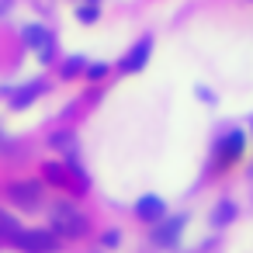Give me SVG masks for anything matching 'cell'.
I'll use <instances>...</instances> for the list:
<instances>
[{
    "label": "cell",
    "mask_w": 253,
    "mask_h": 253,
    "mask_svg": "<svg viewBox=\"0 0 253 253\" xmlns=\"http://www.w3.org/2000/svg\"><path fill=\"white\" fill-rule=\"evenodd\" d=\"M52 229H56V232H66V236H84L87 218H84V215H80L73 205L59 201V205L52 208Z\"/></svg>",
    "instance_id": "cell-1"
},
{
    "label": "cell",
    "mask_w": 253,
    "mask_h": 253,
    "mask_svg": "<svg viewBox=\"0 0 253 253\" xmlns=\"http://www.w3.org/2000/svg\"><path fill=\"white\" fill-rule=\"evenodd\" d=\"M21 232V225H18V218H11L7 211H0V236H7V239H14Z\"/></svg>",
    "instance_id": "cell-10"
},
{
    "label": "cell",
    "mask_w": 253,
    "mask_h": 253,
    "mask_svg": "<svg viewBox=\"0 0 253 253\" xmlns=\"http://www.w3.org/2000/svg\"><path fill=\"white\" fill-rule=\"evenodd\" d=\"M97 14H101V11H97V7H90V4H84V7L77 11V18H80V21H97Z\"/></svg>",
    "instance_id": "cell-11"
},
{
    "label": "cell",
    "mask_w": 253,
    "mask_h": 253,
    "mask_svg": "<svg viewBox=\"0 0 253 253\" xmlns=\"http://www.w3.org/2000/svg\"><path fill=\"white\" fill-rule=\"evenodd\" d=\"M11 201H18V205H25V208H32V205H39L42 201V187L35 184V180H25V184H11Z\"/></svg>",
    "instance_id": "cell-5"
},
{
    "label": "cell",
    "mask_w": 253,
    "mask_h": 253,
    "mask_svg": "<svg viewBox=\"0 0 253 253\" xmlns=\"http://www.w3.org/2000/svg\"><path fill=\"white\" fill-rule=\"evenodd\" d=\"M80 63H84V59H70V66H66V70H63V73H66V77H73V73H77V70H80Z\"/></svg>",
    "instance_id": "cell-14"
},
{
    "label": "cell",
    "mask_w": 253,
    "mask_h": 253,
    "mask_svg": "<svg viewBox=\"0 0 253 253\" xmlns=\"http://www.w3.org/2000/svg\"><path fill=\"white\" fill-rule=\"evenodd\" d=\"M39 94H42V84H28V87H21V94H18L11 104H14V108H25V104H28V101H35Z\"/></svg>",
    "instance_id": "cell-9"
},
{
    "label": "cell",
    "mask_w": 253,
    "mask_h": 253,
    "mask_svg": "<svg viewBox=\"0 0 253 253\" xmlns=\"http://www.w3.org/2000/svg\"><path fill=\"white\" fill-rule=\"evenodd\" d=\"M25 42L39 52V59H42V63H49V59H52V35H49L45 28H25Z\"/></svg>",
    "instance_id": "cell-3"
},
{
    "label": "cell",
    "mask_w": 253,
    "mask_h": 253,
    "mask_svg": "<svg viewBox=\"0 0 253 253\" xmlns=\"http://www.w3.org/2000/svg\"><path fill=\"white\" fill-rule=\"evenodd\" d=\"M239 153H243V132H229V135L218 139V160L222 163L239 160Z\"/></svg>",
    "instance_id": "cell-6"
},
{
    "label": "cell",
    "mask_w": 253,
    "mask_h": 253,
    "mask_svg": "<svg viewBox=\"0 0 253 253\" xmlns=\"http://www.w3.org/2000/svg\"><path fill=\"white\" fill-rule=\"evenodd\" d=\"M14 243L25 246V250H32V253H49V250H56V236H52V232H32V229H21V232L14 236Z\"/></svg>",
    "instance_id": "cell-2"
},
{
    "label": "cell",
    "mask_w": 253,
    "mask_h": 253,
    "mask_svg": "<svg viewBox=\"0 0 253 253\" xmlns=\"http://www.w3.org/2000/svg\"><path fill=\"white\" fill-rule=\"evenodd\" d=\"M139 215H142V218H149V222H153V218H160V215H163V201H160V198H153V194H149V198H142V201H139Z\"/></svg>",
    "instance_id": "cell-8"
},
{
    "label": "cell",
    "mask_w": 253,
    "mask_h": 253,
    "mask_svg": "<svg viewBox=\"0 0 253 253\" xmlns=\"http://www.w3.org/2000/svg\"><path fill=\"white\" fill-rule=\"evenodd\" d=\"M149 52H153V39H139V42L132 45V52L122 59V70H125V73L142 70V66H146V59H149Z\"/></svg>",
    "instance_id": "cell-4"
},
{
    "label": "cell",
    "mask_w": 253,
    "mask_h": 253,
    "mask_svg": "<svg viewBox=\"0 0 253 253\" xmlns=\"http://www.w3.org/2000/svg\"><path fill=\"white\" fill-rule=\"evenodd\" d=\"M104 73H108V66H104V63H97V66H87V77H90V80H101Z\"/></svg>",
    "instance_id": "cell-13"
},
{
    "label": "cell",
    "mask_w": 253,
    "mask_h": 253,
    "mask_svg": "<svg viewBox=\"0 0 253 253\" xmlns=\"http://www.w3.org/2000/svg\"><path fill=\"white\" fill-rule=\"evenodd\" d=\"M232 215H236V208L225 201V205H218V211H215V222H225V218H232Z\"/></svg>",
    "instance_id": "cell-12"
},
{
    "label": "cell",
    "mask_w": 253,
    "mask_h": 253,
    "mask_svg": "<svg viewBox=\"0 0 253 253\" xmlns=\"http://www.w3.org/2000/svg\"><path fill=\"white\" fill-rule=\"evenodd\" d=\"M180 229H184V215H177L173 222H163V225L153 232V239H156V243H163V246H170V243L180 236Z\"/></svg>",
    "instance_id": "cell-7"
}]
</instances>
